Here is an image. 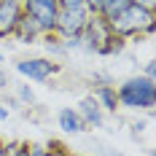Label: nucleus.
<instances>
[{
    "label": "nucleus",
    "instance_id": "obj_26",
    "mask_svg": "<svg viewBox=\"0 0 156 156\" xmlns=\"http://www.w3.org/2000/svg\"><path fill=\"white\" fill-rule=\"evenodd\" d=\"M3 62H5V54H3V51H0V65H3Z\"/></svg>",
    "mask_w": 156,
    "mask_h": 156
},
{
    "label": "nucleus",
    "instance_id": "obj_20",
    "mask_svg": "<svg viewBox=\"0 0 156 156\" xmlns=\"http://www.w3.org/2000/svg\"><path fill=\"white\" fill-rule=\"evenodd\" d=\"M48 156H70V154L65 151L62 145H57V143H51V154H48Z\"/></svg>",
    "mask_w": 156,
    "mask_h": 156
},
{
    "label": "nucleus",
    "instance_id": "obj_15",
    "mask_svg": "<svg viewBox=\"0 0 156 156\" xmlns=\"http://www.w3.org/2000/svg\"><path fill=\"white\" fill-rule=\"evenodd\" d=\"M5 156H30V143H11Z\"/></svg>",
    "mask_w": 156,
    "mask_h": 156
},
{
    "label": "nucleus",
    "instance_id": "obj_23",
    "mask_svg": "<svg viewBox=\"0 0 156 156\" xmlns=\"http://www.w3.org/2000/svg\"><path fill=\"white\" fill-rule=\"evenodd\" d=\"M5 119H8V108H5V105H0V121H5Z\"/></svg>",
    "mask_w": 156,
    "mask_h": 156
},
{
    "label": "nucleus",
    "instance_id": "obj_7",
    "mask_svg": "<svg viewBox=\"0 0 156 156\" xmlns=\"http://www.w3.org/2000/svg\"><path fill=\"white\" fill-rule=\"evenodd\" d=\"M22 14H24L22 0H0V38H14Z\"/></svg>",
    "mask_w": 156,
    "mask_h": 156
},
{
    "label": "nucleus",
    "instance_id": "obj_3",
    "mask_svg": "<svg viewBox=\"0 0 156 156\" xmlns=\"http://www.w3.org/2000/svg\"><path fill=\"white\" fill-rule=\"evenodd\" d=\"M89 8L83 5V8H59V14H57V24H54V32L59 35V38H76L81 35V30L86 27V22H89Z\"/></svg>",
    "mask_w": 156,
    "mask_h": 156
},
{
    "label": "nucleus",
    "instance_id": "obj_6",
    "mask_svg": "<svg viewBox=\"0 0 156 156\" xmlns=\"http://www.w3.org/2000/svg\"><path fill=\"white\" fill-rule=\"evenodd\" d=\"M110 35L108 30V22H102L97 14H89V22H86V27L81 30V48L83 51H92V54H97V48H100V43L105 41Z\"/></svg>",
    "mask_w": 156,
    "mask_h": 156
},
{
    "label": "nucleus",
    "instance_id": "obj_18",
    "mask_svg": "<svg viewBox=\"0 0 156 156\" xmlns=\"http://www.w3.org/2000/svg\"><path fill=\"white\" fill-rule=\"evenodd\" d=\"M57 3H59V8H83L86 5V0H57Z\"/></svg>",
    "mask_w": 156,
    "mask_h": 156
},
{
    "label": "nucleus",
    "instance_id": "obj_11",
    "mask_svg": "<svg viewBox=\"0 0 156 156\" xmlns=\"http://www.w3.org/2000/svg\"><path fill=\"white\" fill-rule=\"evenodd\" d=\"M94 100L100 102V108L105 110V113H116V110H119L116 86H110V83H100V86H94Z\"/></svg>",
    "mask_w": 156,
    "mask_h": 156
},
{
    "label": "nucleus",
    "instance_id": "obj_10",
    "mask_svg": "<svg viewBox=\"0 0 156 156\" xmlns=\"http://www.w3.org/2000/svg\"><path fill=\"white\" fill-rule=\"evenodd\" d=\"M57 124H59V129L67 132V135H78V132L86 129L76 108H59V113H57Z\"/></svg>",
    "mask_w": 156,
    "mask_h": 156
},
{
    "label": "nucleus",
    "instance_id": "obj_14",
    "mask_svg": "<svg viewBox=\"0 0 156 156\" xmlns=\"http://www.w3.org/2000/svg\"><path fill=\"white\" fill-rule=\"evenodd\" d=\"M41 41H43V46H46L54 57H65V54H67V48H65V38H59L57 32H43Z\"/></svg>",
    "mask_w": 156,
    "mask_h": 156
},
{
    "label": "nucleus",
    "instance_id": "obj_5",
    "mask_svg": "<svg viewBox=\"0 0 156 156\" xmlns=\"http://www.w3.org/2000/svg\"><path fill=\"white\" fill-rule=\"evenodd\" d=\"M22 8H24V14H30L43 27V32H54L57 14H59V3L57 0H22Z\"/></svg>",
    "mask_w": 156,
    "mask_h": 156
},
{
    "label": "nucleus",
    "instance_id": "obj_9",
    "mask_svg": "<svg viewBox=\"0 0 156 156\" xmlns=\"http://www.w3.org/2000/svg\"><path fill=\"white\" fill-rule=\"evenodd\" d=\"M14 38L22 41V43H35V41L43 38V27L30 14H22V19H19V24H16V30H14Z\"/></svg>",
    "mask_w": 156,
    "mask_h": 156
},
{
    "label": "nucleus",
    "instance_id": "obj_16",
    "mask_svg": "<svg viewBox=\"0 0 156 156\" xmlns=\"http://www.w3.org/2000/svg\"><path fill=\"white\" fill-rule=\"evenodd\" d=\"M51 143H30V156H48Z\"/></svg>",
    "mask_w": 156,
    "mask_h": 156
},
{
    "label": "nucleus",
    "instance_id": "obj_25",
    "mask_svg": "<svg viewBox=\"0 0 156 156\" xmlns=\"http://www.w3.org/2000/svg\"><path fill=\"white\" fill-rule=\"evenodd\" d=\"M97 3H100V0H86V5H89V11H92V8L97 5Z\"/></svg>",
    "mask_w": 156,
    "mask_h": 156
},
{
    "label": "nucleus",
    "instance_id": "obj_4",
    "mask_svg": "<svg viewBox=\"0 0 156 156\" xmlns=\"http://www.w3.org/2000/svg\"><path fill=\"white\" fill-rule=\"evenodd\" d=\"M59 70L62 67L54 62V59H48V57H30V59H19L16 62V73L24 76L27 81H35V83L48 81L51 76H57Z\"/></svg>",
    "mask_w": 156,
    "mask_h": 156
},
{
    "label": "nucleus",
    "instance_id": "obj_13",
    "mask_svg": "<svg viewBox=\"0 0 156 156\" xmlns=\"http://www.w3.org/2000/svg\"><path fill=\"white\" fill-rule=\"evenodd\" d=\"M124 43H126V38H119V35H113V32H110L108 38L100 43L97 54H100V57H113V54H121V51H124Z\"/></svg>",
    "mask_w": 156,
    "mask_h": 156
},
{
    "label": "nucleus",
    "instance_id": "obj_8",
    "mask_svg": "<svg viewBox=\"0 0 156 156\" xmlns=\"http://www.w3.org/2000/svg\"><path fill=\"white\" fill-rule=\"evenodd\" d=\"M78 116H81V121H83V126L89 129V126H94V129H100V126L105 124V110L100 108V102L94 100V94H89V97H83L81 102H78Z\"/></svg>",
    "mask_w": 156,
    "mask_h": 156
},
{
    "label": "nucleus",
    "instance_id": "obj_19",
    "mask_svg": "<svg viewBox=\"0 0 156 156\" xmlns=\"http://www.w3.org/2000/svg\"><path fill=\"white\" fill-rule=\"evenodd\" d=\"M140 76H145V78H154V76H156V62H154V59H148V62H145V67H143ZM154 81H156V78H154Z\"/></svg>",
    "mask_w": 156,
    "mask_h": 156
},
{
    "label": "nucleus",
    "instance_id": "obj_1",
    "mask_svg": "<svg viewBox=\"0 0 156 156\" xmlns=\"http://www.w3.org/2000/svg\"><path fill=\"white\" fill-rule=\"evenodd\" d=\"M156 27V11L129 3L121 14H116L108 22V30L119 38H132V35H154Z\"/></svg>",
    "mask_w": 156,
    "mask_h": 156
},
{
    "label": "nucleus",
    "instance_id": "obj_17",
    "mask_svg": "<svg viewBox=\"0 0 156 156\" xmlns=\"http://www.w3.org/2000/svg\"><path fill=\"white\" fill-rule=\"evenodd\" d=\"M16 94H19V100H22V102H27V105H32V102H35V92H32L27 83H22V86L16 89Z\"/></svg>",
    "mask_w": 156,
    "mask_h": 156
},
{
    "label": "nucleus",
    "instance_id": "obj_22",
    "mask_svg": "<svg viewBox=\"0 0 156 156\" xmlns=\"http://www.w3.org/2000/svg\"><path fill=\"white\" fill-rule=\"evenodd\" d=\"M8 86V76H5V70L0 67V89H5Z\"/></svg>",
    "mask_w": 156,
    "mask_h": 156
},
{
    "label": "nucleus",
    "instance_id": "obj_21",
    "mask_svg": "<svg viewBox=\"0 0 156 156\" xmlns=\"http://www.w3.org/2000/svg\"><path fill=\"white\" fill-rule=\"evenodd\" d=\"M132 3H137V5H145V8L156 11V0H132Z\"/></svg>",
    "mask_w": 156,
    "mask_h": 156
},
{
    "label": "nucleus",
    "instance_id": "obj_2",
    "mask_svg": "<svg viewBox=\"0 0 156 156\" xmlns=\"http://www.w3.org/2000/svg\"><path fill=\"white\" fill-rule=\"evenodd\" d=\"M119 97V108L126 110H151L156 108V81L145 76H132L119 83L116 89Z\"/></svg>",
    "mask_w": 156,
    "mask_h": 156
},
{
    "label": "nucleus",
    "instance_id": "obj_12",
    "mask_svg": "<svg viewBox=\"0 0 156 156\" xmlns=\"http://www.w3.org/2000/svg\"><path fill=\"white\" fill-rule=\"evenodd\" d=\"M129 3H132V0H100V3L92 8V14H97L102 22H110L116 14H121Z\"/></svg>",
    "mask_w": 156,
    "mask_h": 156
},
{
    "label": "nucleus",
    "instance_id": "obj_24",
    "mask_svg": "<svg viewBox=\"0 0 156 156\" xmlns=\"http://www.w3.org/2000/svg\"><path fill=\"white\" fill-rule=\"evenodd\" d=\"M5 154H8V145H5V143L0 140V156H5Z\"/></svg>",
    "mask_w": 156,
    "mask_h": 156
}]
</instances>
